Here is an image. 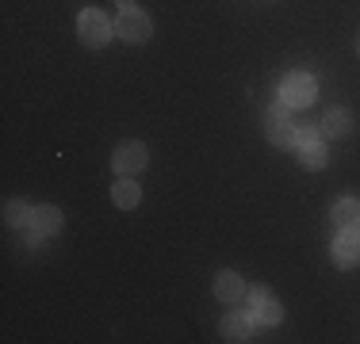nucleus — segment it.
<instances>
[{"mask_svg": "<svg viewBox=\"0 0 360 344\" xmlns=\"http://www.w3.org/2000/svg\"><path fill=\"white\" fill-rule=\"evenodd\" d=\"M77 27H81V39L89 42V46H104L111 39V23L104 12H96V8H84L81 20H77Z\"/></svg>", "mask_w": 360, "mask_h": 344, "instance_id": "obj_1", "label": "nucleus"}, {"mask_svg": "<svg viewBox=\"0 0 360 344\" xmlns=\"http://www.w3.org/2000/svg\"><path fill=\"white\" fill-rule=\"evenodd\" d=\"M264 126H269V138L276 145H295V126L288 123V103L284 100L264 111Z\"/></svg>", "mask_w": 360, "mask_h": 344, "instance_id": "obj_2", "label": "nucleus"}, {"mask_svg": "<svg viewBox=\"0 0 360 344\" xmlns=\"http://www.w3.org/2000/svg\"><path fill=\"white\" fill-rule=\"evenodd\" d=\"M280 100H284L288 107H307V103L314 100V81L307 73H291L284 81V88H280Z\"/></svg>", "mask_w": 360, "mask_h": 344, "instance_id": "obj_3", "label": "nucleus"}, {"mask_svg": "<svg viewBox=\"0 0 360 344\" xmlns=\"http://www.w3.org/2000/svg\"><path fill=\"white\" fill-rule=\"evenodd\" d=\"M250 317L253 322H264V325H276L284 317V310H280V303L264 287H253L250 291Z\"/></svg>", "mask_w": 360, "mask_h": 344, "instance_id": "obj_4", "label": "nucleus"}, {"mask_svg": "<svg viewBox=\"0 0 360 344\" xmlns=\"http://www.w3.org/2000/svg\"><path fill=\"white\" fill-rule=\"evenodd\" d=\"M115 31L123 34L127 42H142V39H150V20H146L142 12H134V8H123V15H119Z\"/></svg>", "mask_w": 360, "mask_h": 344, "instance_id": "obj_5", "label": "nucleus"}, {"mask_svg": "<svg viewBox=\"0 0 360 344\" xmlns=\"http://www.w3.org/2000/svg\"><path fill=\"white\" fill-rule=\"evenodd\" d=\"M115 168L119 172H139V168H146V145L142 142H123L115 150Z\"/></svg>", "mask_w": 360, "mask_h": 344, "instance_id": "obj_6", "label": "nucleus"}, {"mask_svg": "<svg viewBox=\"0 0 360 344\" xmlns=\"http://www.w3.org/2000/svg\"><path fill=\"white\" fill-rule=\"evenodd\" d=\"M333 256H338V264H356L360 260V234L341 230V237L333 241Z\"/></svg>", "mask_w": 360, "mask_h": 344, "instance_id": "obj_7", "label": "nucleus"}, {"mask_svg": "<svg viewBox=\"0 0 360 344\" xmlns=\"http://www.w3.org/2000/svg\"><path fill=\"white\" fill-rule=\"evenodd\" d=\"M215 295L222 298V303H238V298L245 295V283H242V275H234V272H222L219 279H215Z\"/></svg>", "mask_w": 360, "mask_h": 344, "instance_id": "obj_8", "label": "nucleus"}, {"mask_svg": "<svg viewBox=\"0 0 360 344\" xmlns=\"http://www.w3.org/2000/svg\"><path fill=\"white\" fill-rule=\"evenodd\" d=\"M27 226H35L39 234H54L58 226H62V214L54 211V206H35V211H31V222Z\"/></svg>", "mask_w": 360, "mask_h": 344, "instance_id": "obj_9", "label": "nucleus"}, {"mask_svg": "<svg viewBox=\"0 0 360 344\" xmlns=\"http://www.w3.org/2000/svg\"><path fill=\"white\" fill-rule=\"evenodd\" d=\"M333 222H338L341 230H356L360 226V203L356 199H341L333 206Z\"/></svg>", "mask_w": 360, "mask_h": 344, "instance_id": "obj_10", "label": "nucleus"}, {"mask_svg": "<svg viewBox=\"0 0 360 344\" xmlns=\"http://www.w3.org/2000/svg\"><path fill=\"white\" fill-rule=\"evenodd\" d=\"M222 337L226 340H245L250 337V317L245 314H226L222 317Z\"/></svg>", "mask_w": 360, "mask_h": 344, "instance_id": "obj_11", "label": "nucleus"}, {"mask_svg": "<svg viewBox=\"0 0 360 344\" xmlns=\"http://www.w3.org/2000/svg\"><path fill=\"white\" fill-rule=\"evenodd\" d=\"M349 126H353V115H349L345 107H333L330 115L322 119V131L326 134H349Z\"/></svg>", "mask_w": 360, "mask_h": 344, "instance_id": "obj_12", "label": "nucleus"}, {"mask_svg": "<svg viewBox=\"0 0 360 344\" xmlns=\"http://www.w3.org/2000/svg\"><path fill=\"white\" fill-rule=\"evenodd\" d=\"M111 199H115L119 206H127V211L139 206V184H134V180H119V184L111 187Z\"/></svg>", "mask_w": 360, "mask_h": 344, "instance_id": "obj_13", "label": "nucleus"}, {"mask_svg": "<svg viewBox=\"0 0 360 344\" xmlns=\"http://www.w3.org/2000/svg\"><path fill=\"white\" fill-rule=\"evenodd\" d=\"M295 150H299V161H303L307 168H322V165H326V150H322L319 142H311V145H295Z\"/></svg>", "mask_w": 360, "mask_h": 344, "instance_id": "obj_14", "label": "nucleus"}, {"mask_svg": "<svg viewBox=\"0 0 360 344\" xmlns=\"http://www.w3.org/2000/svg\"><path fill=\"white\" fill-rule=\"evenodd\" d=\"M4 218H8V226H27V222H31V206L20 203V199H12L4 206Z\"/></svg>", "mask_w": 360, "mask_h": 344, "instance_id": "obj_15", "label": "nucleus"}, {"mask_svg": "<svg viewBox=\"0 0 360 344\" xmlns=\"http://www.w3.org/2000/svg\"><path fill=\"white\" fill-rule=\"evenodd\" d=\"M311 142H319V131H314V126H299V131H295V145H311Z\"/></svg>", "mask_w": 360, "mask_h": 344, "instance_id": "obj_16", "label": "nucleus"}]
</instances>
